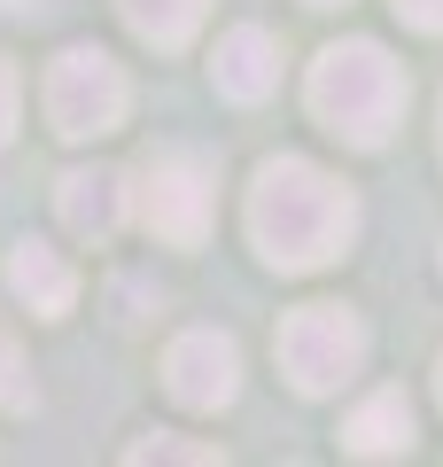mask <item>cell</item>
<instances>
[{"label":"cell","mask_w":443,"mask_h":467,"mask_svg":"<svg viewBox=\"0 0 443 467\" xmlns=\"http://www.w3.org/2000/svg\"><path fill=\"white\" fill-rule=\"evenodd\" d=\"M249 242L273 273H319L358 242V195L312 156H273L249 180Z\"/></svg>","instance_id":"cell-1"},{"label":"cell","mask_w":443,"mask_h":467,"mask_svg":"<svg viewBox=\"0 0 443 467\" xmlns=\"http://www.w3.org/2000/svg\"><path fill=\"white\" fill-rule=\"evenodd\" d=\"M312 117L327 125L335 140H350V149H381V140L397 133V117H405L412 86L405 70H397L389 47H374V39H343V47H327L312 63Z\"/></svg>","instance_id":"cell-2"},{"label":"cell","mask_w":443,"mask_h":467,"mask_svg":"<svg viewBox=\"0 0 443 467\" xmlns=\"http://www.w3.org/2000/svg\"><path fill=\"white\" fill-rule=\"evenodd\" d=\"M280 374H288L304 398H335L350 374L366 367V319L350 304H295L280 319V343H273Z\"/></svg>","instance_id":"cell-3"},{"label":"cell","mask_w":443,"mask_h":467,"mask_svg":"<svg viewBox=\"0 0 443 467\" xmlns=\"http://www.w3.org/2000/svg\"><path fill=\"white\" fill-rule=\"evenodd\" d=\"M39 101H47V125H55L63 140H101V133L125 125L132 86H125V70H117L101 47H63V55L47 63Z\"/></svg>","instance_id":"cell-4"},{"label":"cell","mask_w":443,"mask_h":467,"mask_svg":"<svg viewBox=\"0 0 443 467\" xmlns=\"http://www.w3.org/2000/svg\"><path fill=\"white\" fill-rule=\"evenodd\" d=\"M211 202H218V171L202 149H156L140 171V218L156 242L171 250H202L211 234Z\"/></svg>","instance_id":"cell-5"},{"label":"cell","mask_w":443,"mask_h":467,"mask_svg":"<svg viewBox=\"0 0 443 467\" xmlns=\"http://www.w3.org/2000/svg\"><path fill=\"white\" fill-rule=\"evenodd\" d=\"M164 382H171V398H180L187 413H226L233 389H242V350H233V335L187 327L180 343L164 350Z\"/></svg>","instance_id":"cell-6"},{"label":"cell","mask_w":443,"mask_h":467,"mask_svg":"<svg viewBox=\"0 0 443 467\" xmlns=\"http://www.w3.org/2000/svg\"><path fill=\"white\" fill-rule=\"evenodd\" d=\"M8 288L32 319H70L78 312V265L63 250H47L39 234H24L16 250H8Z\"/></svg>","instance_id":"cell-7"},{"label":"cell","mask_w":443,"mask_h":467,"mask_svg":"<svg viewBox=\"0 0 443 467\" xmlns=\"http://www.w3.org/2000/svg\"><path fill=\"white\" fill-rule=\"evenodd\" d=\"M55 211H63V226L78 234V242H109L117 226H125L132 211V187L125 171L94 164V171H63V187H55Z\"/></svg>","instance_id":"cell-8"},{"label":"cell","mask_w":443,"mask_h":467,"mask_svg":"<svg viewBox=\"0 0 443 467\" xmlns=\"http://www.w3.org/2000/svg\"><path fill=\"white\" fill-rule=\"evenodd\" d=\"M211 78H218L226 101H264L280 86V39L264 24H233L218 39V55H211Z\"/></svg>","instance_id":"cell-9"},{"label":"cell","mask_w":443,"mask_h":467,"mask_svg":"<svg viewBox=\"0 0 443 467\" xmlns=\"http://www.w3.org/2000/svg\"><path fill=\"white\" fill-rule=\"evenodd\" d=\"M343 451H358V460H405L412 451V398L405 389H374L343 420Z\"/></svg>","instance_id":"cell-10"},{"label":"cell","mask_w":443,"mask_h":467,"mask_svg":"<svg viewBox=\"0 0 443 467\" xmlns=\"http://www.w3.org/2000/svg\"><path fill=\"white\" fill-rule=\"evenodd\" d=\"M117 16H125L132 39H148V47H187V39L202 32V16H211V0H117Z\"/></svg>","instance_id":"cell-11"},{"label":"cell","mask_w":443,"mask_h":467,"mask_svg":"<svg viewBox=\"0 0 443 467\" xmlns=\"http://www.w3.org/2000/svg\"><path fill=\"white\" fill-rule=\"evenodd\" d=\"M132 467H156V460H180V467H211V460H226L218 444H187V436H171V429H156V436H140V444L125 451Z\"/></svg>","instance_id":"cell-12"},{"label":"cell","mask_w":443,"mask_h":467,"mask_svg":"<svg viewBox=\"0 0 443 467\" xmlns=\"http://www.w3.org/2000/svg\"><path fill=\"white\" fill-rule=\"evenodd\" d=\"M24 405H32V367H24L16 327L0 319V413H24Z\"/></svg>","instance_id":"cell-13"},{"label":"cell","mask_w":443,"mask_h":467,"mask_svg":"<svg viewBox=\"0 0 443 467\" xmlns=\"http://www.w3.org/2000/svg\"><path fill=\"white\" fill-rule=\"evenodd\" d=\"M16 109H24V78L8 70V55H0V149L16 140Z\"/></svg>","instance_id":"cell-14"},{"label":"cell","mask_w":443,"mask_h":467,"mask_svg":"<svg viewBox=\"0 0 443 467\" xmlns=\"http://www.w3.org/2000/svg\"><path fill=\"white\" fill-rule=\"evenodd\" d=\"M397 16H405L412 32H443V0H397Z\"/></svg>","instance_id":"cell-15"},{"label":"cell","mask_w":443,"mask_h":467,"mask_svg":"<svg viewBox=\"0 0 443 467\" xmlns=\"http://www.w3.org/2000/svg\"><path fill=\"white\" fill-rule=\"evenodd\" d=\"M304 8H343V0H304Z\"/></svg>","instance_id":"cell-16"},{"label":"cell","mask_w":443,"mask_h":467,"mask_svg":"<svg viewBox=\"0 0 443 467\" xmlns=\"http://www.w3.org/2000/svg\"><path fill=\"white\" fill-rule=\"evenodd\" d=\"M436 398H443V358H436Z\"/></svg>","instance_id":"cell-17"}]
</instances>
